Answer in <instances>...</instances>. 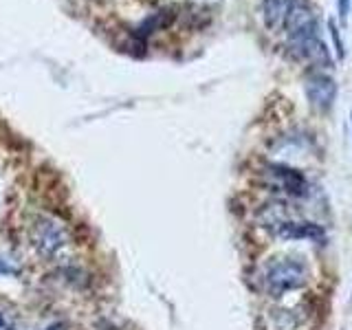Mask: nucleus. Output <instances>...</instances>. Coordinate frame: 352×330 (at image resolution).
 <instances>
[{
    "mask_svg": "<svg viewBox=\"0 0 352 330\" xmlns=\"http://www.w3.org/2000/svg\"><path fill=\"white\" fill-rule=\"evenodd\" d=\"M308 280V269L295 258H275L264 267V289L273 297H280L289 291L304 286Z\"/></svg>",
    "mask_w": 352,
    "mask_h": 330,
    "instance_id": "obj_1",
    "label": "nucleus"
},
{
    "mask_svg": "<svg viewBox=\"0 0 352 330\" xmlns=\"http://www.w3.org/2000/svg\"><path fill=\"white\" fill-rule=\"evenodd\" d=\"M286 36L289 42L295 40H304V38H313L319 36V25H317V16L308 0H293L289 16H286Z\"/></svg>",
    "mask_w": 352,
    "mask_h": 330,
    "instance_id": "obj_2",
    "label": "nucleus"
},
{
    "mask_svg": "<svg viewBox=\"0 0 352 330\" xmlns=\"http://www.w3.org/2000/svg\"><path fill=\"white\" fill-rule=\"evenodd\" d=\"M33 245L42 256H55L66 247V231L53 220H40L33 229Z\"/></svg>",
    "mask_w": 352,
    "mask_h": 330,
    "instance_id": "obj_3",
    "label": "nucleus"
},
{
    "mask_svg": "<svg viewBox=\"0 0 352 330\" xmlns=\"http://www.w3.org/2000/svg\"><path fill=\"white\" fill-rule=\"evenodd\" d=\"M306 97H308V102H311V106L315 110H319V113H326V110L333 106L335 97H337L335 80H333V77H328V75H322V73L308 77Z\"/></svg>",
    "mask_w": 352,
    "mask_h": 330,
    "instance_id": "obj_4",
    "label": "nucleus"
},
{
    "mask_svg": "<svg viewBox=\"0 0 352 330\" xmlns=\"http://www.w3.org/2000/svg\"><path fill=\"white\" fill-rule=\"evenodd\" d=\"M264 174H267V181L275 192H284L289 196H302L306 192L304 190L306 179L300 172H295L291 168H284V165H269Z\"/></svg>",
    "mask_w": 352,
    "mask_h": 330,
    "instance_id": "obj_5",
    "label": "nucleus"
},
{
    "mask_svg": "<svg viewBox=\"0 0 352 330\" xmlns=\"http://www.w3.org/2000/svg\"><path fill=\"white\" fill-rule=\"evenodd\" d=\"M289 49H291V53L295 55V58L302 60V62L315 64V66H330V64H333L326 44L319 40V36L289 42Z\"/></svg>",
    "mask_w": 352,
    "mask_h": 330,
    "instance_id": "obj_6",
    "label": "nucleus"
},
{
    "mask_svg": "<svg viewBox=\"0 0 352 330\" xmlns=\"http://www.w3.org/2000/svg\"><path fill=\"white\" fill-rule=\"evenodd\" d=\"M275 236L282 240H324V229L311 220H297L295 216L286 218L282 225L275 227Z\"/></svg>",
    "mask_w": 352,
    "mask_h": 330,
    "instance_id": "obj_7",
    "label": "nucleus"
},
{
    "mask_svg": "<svg viewBox=\"0 0 352 330\" xmlns=\"http://www.w3.org/2000/svg\"><path fill=\"white\" fill-rule=\"evenodd\" d=\"M293 0H262V14H264V25L269 29H278L286 22Z\"/></svg>",
    "mask_w": 352,
    "mask_h": 330,
    "instance_id": "obj_8",
    "label": "nucleus"
},
{
    "mask_svg": "<svg viewBox=\"0 0 352 330\" xmlns=\"http://www.w3.org/2000/svg\"><path fill=\"white\" fill-rule=\"evenodd\" d=\"M328 29H330V33H333V40H335V47H337L339 58H344V42H341V38H339L337 27H335V22H333V20L328 22Z\"/></svg>",
    "mask_w": 352,
    "mask_h": 330,
    "instance_id": "obj_9",
    "label": "nucleus"
},
{
    "mask_svg": "<svg viewBox=\"0 0 352 330\" xmlns=\"http://www.w3.org/2000/svg\"><path fill=\"white\" fill-rule=\"evenodd\" d=\"M337 7H339V18L341 22L348 20V14H350V0H337Z\"/></svg>",
    "mask_w": 352,
    "mask_h": 330,
    "instance_id": "obj_10",
    "label": "nucleus"
},
{
    "mask_svg": "<svg viewBox=\"0 0 352 330\" xmlns=\"http://www.w3.org/2000/svg\"><path fill=\"white\" fill-rule=\"evenodd\" d=\"M0 273H16V267H11V264H9V260L3 256V253H0Z\"/></svg>",
    "mask_w": 352,
    "mask_h": 330,
    "instance_id": "obj_11",
    "label": "nucleus"
},
{
    "mask_svg": "<svg viewBox=\"0 0 352 330\" xmlns=\"http://www.w3.org/2000/svg\"><path fill=\"white\" fill-rule=\"evenodd\" d=\"M0 330H11V328L5 324V319H3V317H0Z\"/></svg>",
    "mask_w": 352,
    "mask_h": 330,
    "instance_id": "obj_12",
    "label": "nucleus"
}]
</instances>
